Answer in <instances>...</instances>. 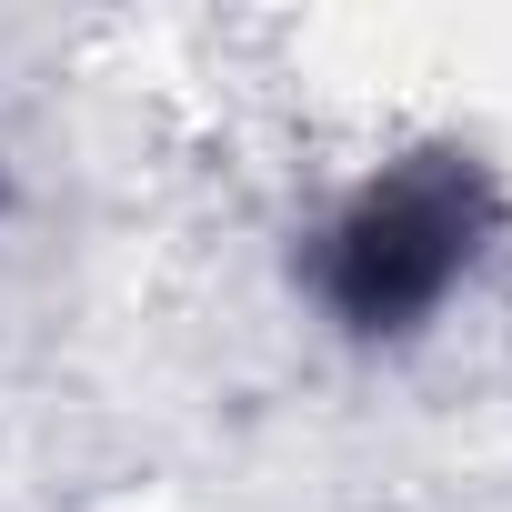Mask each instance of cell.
Segmentation results:
<instances>
[{
  "label": "cell",
  "mask_w": 512,
  "mask_h": 512,
  "mask_svg": "<svg viewBox=\"0 0 512 512\" xmlns=\"http://www.w3.org/2000/svg\"><path fill=\"white\" fill-rule=\"evenodd\" d=\"M492 231H502V181L472 151H412L312 231V302L352 342H402L472 282Z\"/></svg>",
  "instance_id": "cell-1"
}]
</instances>
